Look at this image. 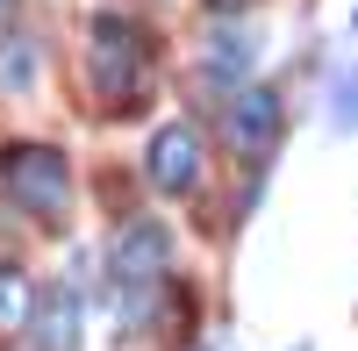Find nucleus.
Here are the masks:
<instances>
[{
    "mask_svg": "<svg viewBox=\"0 0 358 351\" xmlns=\"http://www.w3.org/2000/svg\"><path fill=\"white\" fill-rule=\"evenodd\" d=\"M36 287H29V273L22 266H0V330H29L36 323Z\"/></svg>",
    "mask_w": 358,
    "mask_h": 351,
    "instance_id": "7",
    "label": "nucleus"
},
{
    "mask_svg": "<svg viewBox=\"0 0 358 351\" xmlns=\"http://www.w3.org/2000/svg\"><path fill=\"white\" fill-rule=\"evenodd\" d=\"M251 57H258V36H251V29H222V36H215V50H208V65L236 79V72L251 65Z\"/></svg>",
    "mask_w": 358,
    "mask_h": 351,
    "instance_id": "9",
    "label": "nucleus"
},
{
    "mask_svg": "<svg viewBox=\"0 0 358 351\" xmlns=\"http://www.w3.org/2000/svg\"><path fill=\"white\" fill-rule=\"evenodd\" d=\"M143 172H151L158 194H194V187H201V136H194L187 122H165V129L151 136Z\"/></svg>",
    "mask_w": 358,
    "mask_h": 351,
    "instance_id": "5",
    "label": "nucleus"
},
{
    "mask_svg": "<svg viewBox=\"0 0 358 351\" xmlns=\"http://www.w3.org/2000/svg\"><path fill=\"white\" fill-rule=\"evenodd\" d=\"M165 266H172V237H165V222H129L122 237L108 244V280L122 287V294H158Z\"/></svg>",
    "mask_w": 358,
    "mask_h": 351,
    "instance_id": "3",
    "label": "nucleus"
},
{
    "mask_svg": "<svg viewBox=\"0 0 358 351\" xmlns=\"http://www.w3.org/2000/svg\"><path fill=\"white\" fill-rule=\"evenodd\" d=\"M287 351H308V344H287Z\"/></svg>",
    "mask_w": 358,
    "mask_h": 351,
    "instance_id": "13",
    "label": "nucleus"
},
{
    "mask_svg": "<svg viewBox=\"0 0 358 351\" xmlns=\"http://www.w3.org/2000/svg\"><path fill=\"white\" fill-rule=\"evenodd\" d=\"M86 72H94V94L108 108H136L143 101V36L129 22L101 15L94 29H86Z\"/></svg>",
    "mask_w": 358,
    "mask_h": 351,
    "instance_id": "1",
    "label": "nucleus"
},
{
    "mask_svg": "<svg viewBox=\"0 0 358 351\" xmlns=\"http://www.w3.org/2000/svg\"><path fill=\"white\" fill-rule=\"evenodd\" d=\"M273 143H280V94L273 86H236V101H229V151L236 158H251V165H265L273 158Z\"/></svg>",
    "mask_w": 358,
    "mask_h": 351,
    "instance_id": "4",
    "label": "nucleus"
},
{
    "mask_svg": "<svg viewBox=\"0 0 358 351\" xmlns=\"http://www.w3.org/2000/svg\"><path fill=\"white\" fill-rule=\"evenodd\" d=\"M208 8H215V15H236V8H251V0H208Z\"/></svg>",
    "mask_w": 358,
    "mask_h": 351,
    "instance_id": "11",
    "label": "nucleus"
},
{
    "mask_svg": "<svg viewBox=\"0 0 358 351\" xmlns=\"http://www.w3.org/2000/svg\"><path fill=\"white\" fill-rule=\"evenodd\" d=\"M330 122H337V129H351V122H358V79H344V86H337V108H330Z\"/></svg>",
    "mask_w": 358,
    "mask_h": 351,
    "instance_id": "10",
    "label": "nucleus"
},
{
    "mask_svg": "<svg viewBox=\"0 0 358 351\" xmlns=\"http://www.w3.org/2000/svg\"><path fill=\"white\" fill-rule=\"evenodd\" d=\"M8 8H15V0H0V15H8Z\"/></svg>",
    "mask_w": 358,
    "mask_h": 351,
    "instance_id": "12",
    "label": "nucleus"
},
{
    "mask_svg": "<svg viewBox=\"0 0 358 351\" xmlns=\"http://www.w3.org/2000/svg\"><path fill=\"white\" fill-rule=\"evenodd\" d=\"M36 351H79V294L72 287H50L36 301V323H29Z\"/></svg>",
    "mask_w": 358,
    "mask_h": 351,
    "instance_id": "6",
    "label": "nucleus"
},
{
    "mask_svg": "<svg viewBox=\"0 0 358 351\" xmlns=\"http://www.w3.org/2000/svg\"><path fill=\"white\" fill-rule=\"evenodd\" d=\"M0 180H8V194L36 222H57L65 201H72V172H65V158H57L50 143H15V151L0 158Z\"/></svg>",
    "mask_w": 358,
    "mask_h": 351,
    "instance_id": "2",
    "label": "nucleus"
},
{
    "mask_svg": "<svg viewBox=\"0 0 358 351\" xmlns=\"http://www.w3.org/2000/svg\"><path fill=\"white\" fill-rule=\"evenodd\" d=\"M29 86H36V43L22 36H0V94H29Z\"/></svg>",
    "mask_w": 358,
    "mask_h": 351,
    "instance_id": "8",
    "label": "nucleus"
}]
</instances>
